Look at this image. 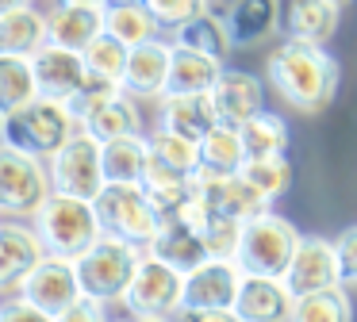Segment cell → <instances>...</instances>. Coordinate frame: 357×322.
Masks as SVG:
<instances>
[{"mask_svg":"<svg viewBox=\"0 0 357 322\" xmlns=\"http://www.w3.org/2000/svg\"><path fill=\"white\" fill-rule=\"evenodd\" d=\"M31 227L43 238V250L50 257H66V261H77L104 234L93 199L66 196V192H50L43 199V207L31 215Z\"/></svg>","mask_w":357,"mask_h":322,"instance_id":"obj_2","label":"cell"},{"mask_svg":"<svg viewBox=\"0 0 357 322\" xmlns=\"http://www.w3.org/2000/svg\"><path fill=\"white\" fill-rule=\"evenodd\" d=\"M342 23V4L331 0H288L284 15H280V35L292 43H311V46H326L338 35Z\"/></svg>","mask_w":357,"mask_h":322,"instance_id":"obj_21","label":"cell"},{"mask_svg":"<svg viewBox=\"0 0 357 322\" xmlns=\"http://www.w3.org/2000/svg\"><path fill=\"white\" fill-rule=\"evenodd\" d=\"M104 12L108 8H81V4H54L47 8V35L54 46L66 50H85L96 35L104 31Z\"/></svg>","mask_w":357,"mask_h":322,"instance_id":"obj_25","label":"cell"},{"mask_svg":"<svg viewBox=\"0 0 357 322\" xmlns=\"http://www.w3.org/2000/svg\"><path fill=\"white\" fill-rule=\"evenodd\" d=\"M169 66H173V38H154V43H142L131 50L127 61V73L119 89L127 96L142 100H162L165 96V81H169Z\"/></svg>","mask_w":357,"mask_h":322,"instance_id":"obj_17","label":"cell"},{"mask_svg":"<svg viewBox=\"0 0 357 322\" xmlns=\"http://www.w3.org/2000/svg\"><path fill=\"white\" fill-rule=\"evenodd\" d=\"M265 81L280 100L300 115H319L334 104L342 84V66L326 46L311 43H284L265 58Z\"/></svg>","mask_w":357,"mask_h":322,"instance_id":"obj_1","label":"cell"},{"mask_svg":"<svg viewBox=\"0 0 357 322\" xmlns=\"http://www.w3.org/2000/svg\"><path fill=\"white\" fill-rule=\"evenodd\" d=\"M62 4H81V8H108V0H62Z\"/></svg>","mask_w":357,"mask_h":322,"instance_id":"obj_45","label":"cell"},{"mask_svg":"<svg viewBox=\"0 0 357 322\" xmlns=\"http://www.w3.org/2000/svg\"><path fill=\"white\" fill-rule=\"evenodd\" d=\"M177 322H238L231 311H181Z\"/></svg>","mask_w":357,"mask_h":322,"instance_id":"obj_43","label":"cell"},{"mask_svg":"<svg viewBox=\"0 0 357 322\" xmlns=\"http://www.w3.org/2000/svg\"><path fill=\"white\" fill-rule=\"evenodd\" d=\"M142 192L150 196L154 211L162 215V222H165V219H177L188 207V199L196 196V176L165 165L162 158L150 153V165H146V173H142Z\"/></svg>","mask_w":357,"mask_h":322,"instance_id":"obj_24","label":"cell"},{"mask_svg":"<svg viewBox=\"0 0 357 322\" xmlns=\"http://www.w3.org/2000/svg\"><path fill=\"white\" fill-rule=\"evenodd\" d=\"M292 291L277 276H242L231 314L238 322H288L292 319Z\"/></svg>","mask_w":357,"mask_h":322,"instance_id":"obj_19","label":"cell"},{"mask_svg":"<svg viewBox=\"0 0 357 322\" xmlns=\"http://www.w3.org/2000/svg\"><path fill=\"white\" fill-rule=\"evenodd\" d=\"M135 322H177V319H135Z\"/></svg>","mask_w":357,"mask_h":322,"instance_id":"obj_46","label":"cell"},{"mask_svg":"<svg viewBox=\"0 0 357 322\" xmlns=\"http://www.w3.org/2000/svg\"><path fill=\"white\" fill-rule=\"evenodd\" d=\"M24 4H35V0H0V15L16 12V8H24Z\"/></svg>","mask_w":357,"mask_h":322,"instance_id":"obj_44","label":"cell"},{"mask_svg":"<svg viewBox=\"0 0 357 322\" xmlns=\"http://www.w3.org/2000/svg\"><path fill=\"white\" fill-rule=\"evenodd\" d=\"M288 322H354L349 288L338 284V288H323V291H311V296H300L292 303V319Z\"/></svg>","mask_w":357,"mask_h":322,"instance_id":"obj_32","label":"cell"},{"mask_svg":"<svg viewBox=\"0 0 357 322\" xmlns=\"http://www.w3.org/2000/svg\"><path fill=\"white\" fill-rule=\"evenodd\" d=\"M142 257H146V250L123 242V238L100 234L77 261H73V265H77L81 291L100 299V303H119L127 284L135 280V268H139Z\"/></svg>","mask_w":357,"mask_h":322,"instance_id":"obj_6","label":"cell"},{"mask_svg":"<svg viewBox=\"0 0 357 322\" xmlns=\"http://www.w3.org/2000/svg\"><path fill=\"white\" fill-rule=\"evenodd\" d=\"M280 15H284V0H231L223 23L234 50H254V46L269 43L280 31Z\"/></svg>","mask_w":357,"mask_h":322,"instance_id":"obj_18","label":"cell"},{"mask_svg":"<svg viewBox=\"0 0 357 322\" xmlns=\"http://www.w3.org/2000/svg\"><path fill=\"white\" fill-rule=\"evenodd\" d=\"M43 257L47 250L31 219H0V296H16Z\"/></svg>","mask_w":357,"mask_h":322,"instance_id":"obj_14","label":"cell"},{"mask_svg":"<svg viewBox=\"0 0 357 322\" xmlns=\"http://www.w3.org/2000/svg\"><path fill=\"white\" fill-rule=\"evenodd\" d=\"M47 169H50L54 192H66V196L96 199L100 188L108 184V176H104V142L93 138L89 130H77V135L47 161Z\"/></svg>","mask_w":357,"mask_h":322,"instance_id":"obj_10","label":"cell"},{"mask_svg":"<svg viewBox=\"0 0 357 322\" xmlns=\"http://www.w3.org/2000/svg\"><path fill=\"white\" fill-rule=\"evenodd\" d=\"M219 123L215 104H211V92H188V96H162L158 100V123L154 127L177 130V135L204 142L208 130Z\"/></svg>","mask_w":357,"mask_h":322,"instance_id":"obj_23","label":"cell"},{"mask_svg":"<svg viewBox=\"0 0 357 322\" xmlns=\"http://www.w3.org/2000/svg\"><path fill=\"white\" fill-rule=\"evenodd\" d=\"M112 322H116V319H112ZM127 322H135V319H127Z\"/></svg>","mask_w":357,"mask_h":322,"instance_id":"obj_51","label":"cell"},{"mask_svg":"<svg viewBox=\"0 0 357 322\" xmlns=\"http://www.w3.org/2000/svg\"><path fill=\"white\" fill-rule=\"evenodd\" d=\"M146 138H150V153H154V158H162L165 165L181 169V173H188V176H196L204 169L200 142H192V138L177 135V130H165V127H154Z\"/></svg>","mask_w":357,"mask_h":322,"instance_id":"obj_37","label":"cell"},{"mask_svg":"<svg viewBox=\"0 0 357 322\" xmlns=\"http://www.w3.org/2000/svg\"><path fill=\"white\" fill-rule=\"evenodd\" d=\"M50 43L47 35V12L35 4H24L16 12L0 15V54L12 58H35Z\"/></svg>","mask_w":357,"mask_h":322,"instance_id":"obj_26","label":"cell"},{"mask_svg":"<svg viewBox=\"0 0 357 322\" xmlns=\"http://www.w3.org/2000/svg\"><path fill=\"white\" fill-rule=\"evenodd\" d=\"M169 38H173V46H185V50H196V54H211V58H219V61H227V54L234 50L223 15L211 12V8L200 15H192V20L181 23V27H173Z\"/></svg>","mask_w":357,"mask_h":322,"instance_id":"obj_28","label":"cell"},{"mask_svg":"<svg viewBox=\"0 0 357 322\" xmlns=\"http://www.w3.org/2000/svg\"><path fill=\"white\" fill-rule=\"evenodd\" d=\"M338 284H342V268H338L334 238L303 234L300 250H296L292 265H288V273H284V288L292 291V299L323 291V288H338Z\"/></svg>","mask_w":357,"mask_h":322,"instance_id":"obj_12","label":"cell"},{"mask_svg":"<svg viewBox=\"0 0 357 322\" xmlns=\"http://www.w3.org/2000/svg\"><path fill=\"white\" fill-rule=\"evenodd\" d=\"M150 165V138L123 135L104 142V176L112 184H142V173Z\"/></svg>","mask_w":357,"mask_h":322,"instance_id":"obj_29","label":"cell"},{"mask_svg":"<svg viewBox=\"0 0 357 322\" xmlns=\"http://www.w3.org/2000/svg\"><path fill=\"white\" fill-rule=\"evenodd\" d=\"M196 196L215 215H227V219H238V222H246L273 207L242 173H211V169H200L196 173Z\"/></svg>","mask_w":357,"mask_h":322,"instance_id":"obj_13","label":"cell"},{"mask_svg":"<svg viewBox=\"0 0 357 322\" xmlns=\"http://www.w3.org/2000/svg\"><path fill=\"white\" fill-rule=\"evenodd\" d=\"M242 276L246 273L238 261H204L200 268L185 273V311H231Z\"/></svg>","mask_w":357,"mask_h":322,"instance_id":"obj_15","label":"cell"},{"mask_svg":"<svg viewBox=\"0 0 357 322\" xmlns=\"http://www.w3.org/2000/svg\"><path fill=\"white\" fill-rule=\"evenodd\" d=\"M211 104H215L219 123L242 127L257 112H265V84L257 81V73H246V69H223V77L211 89Z\"/></svg>","mask_w":357,"mask_h":322,"instance_id":"obj_20","label":"cell"},{"mask_svg":"<svg viewBox=\"0 0 357 322\" xmlns=\"http://www.w3.org/2000/svg\"><path fill=\"white\" fill-rule=\"evenodd\" d=\"M100 230L112 238H123V242L146 250L154 242V234L162 230V215L154 211L150 196L142 192V184H104L100 196L93 199Z\"/></svg>","mask_w":357,"mask_h":322,"instance_id":"obj_7","label":"cell"},{"mask_svg":"<svg viewBox=\"0 0 357 322\" xmlns=\"http://www.w3.org/2000/svg\"><path fill=\"white\" fill-rule=\"evenodd\" d=\"M70 112L77 119L81 130H89L100 142H112V138L123 135H142V112L139 100L127 96L119 84H108L100 77H89L85 89L70 100Z\"/></svg>","mask_w":357,"mask_h":322,"instance_id":"obj_5","label":"cell"},{"mask_svg":"<svg viewBox=\"0 0 357 322\" xmlns=\"http://www.w3.org/2000/svg\"><path fill=\"white\" fill-rule=\"evenodd\" d=\"M31 66H35V81H39V96L62 100V104H70L89 81L85 54L66 50V46H54V43L43 46V50L31 58Z\"/></svg>","mask_w":357,"mask_h":322,"instance_id":"obj_16","label":"cell"},{"mask_svg":"<svg viewBox=\"0 0 357 322\" xmlns=\"http://www.w3.org/2000/svg\"><path fill=\"white\" fill-rule=\"evenodd\" d=\"M77 119H73L70 104L62 100H31L27 107L4 115V130H0V142L12 146V150H24L31 158L50 161L73 135H77Z\"/></svg>","mask_w":357,"mask_h":322,"instance_id":"obj_3","label":"cell"},{"mask_svg":"<svg viewBox=\"0 0 357 322\" xmlns=\"http://www.w3.org/2000/svg\"><path fill=\"white\" fill-rule=\"evenodd\" d=\"M0 303H4V299H0Z\"/></svg>","mask_w":357,"mask_h":322,"instance_id":"obj_52","label":"cell"},{"mask_svg":"<svg viewBox=\"0 0 357 322\" xmlns=\"http://www.w3.org/2000/svg\"><path fill=\"white\" fill-rule=\"evenodd\" d=\"M0 130H4V112H0Z\"/></svg>","mask_w":357,"mask_h":322,"instance_id":"obj_50","label":"cell"},{"mask_svg":"<svg viewBox=\"0 0 357 322\" xmlns=\"http://www.w3.org/2000/svg\"><path fill=\"white\" fill-rule=\"evenodd\" d=\"M16 296L58 319V314H62L66 307L77 303L85 291H81V280H77V265L66 261V257H50V253H47V257L31 268V276L20 284Z\"/></svg>","mask_w":357,"mask_h":322,"instance_id":"obj_11","label":"cell"},{"mask_svg":"<svg viewBox=\"0 0 357 322\" xmlns=\"http://www.w3.org/2000/svg\"><path fill=\"white\" fill-rule=\"evenodd\" d=\"M146 253L158 261H165V265L177 268V273H192L204 261H211L204 234L196 227H188L185 219H165L162 230L154 234V242L146 245Z\"/></svg>","mask_w":357,"mask_h":322,"instance_id":"obj_22","label":"cell"},{"mask_svg":"<svg viewBox=\"0 0 357 322\" xmlns=\"http://www.w3.org/2000/svg\"><path fill=\"white\" fill-rule=\"evenodd\" d=\"M119 303L127 307L131 319H177L185 311V273L146 253Z\"/></svg>","mask_w":357,"mask_h":322,"instance_id":"obj_9","label":"cell"},{"mask_svg":"<svg viewBox=\"0 0 357 322\" xmlns=\"http://www.w3.org/2000/svg\"><path fill=\"white\" fill-rule=\"evenodd\" d=\"M104 31H112V35H116L119 43H127L131 50L165 35V27L154 20V12H150L146 4H108V12H104Z\"/></svg>","mask_w":357,"mask_h":322,"instance_id":"obj_30","label":"cell"},{"mask_svg":"<svg viewBox=\"0 0 357 322\" xmlns=\"http://www.w3.org/2000/svg\"><path fill=\"white\" fill-rule=\"evenodd\" d=\"M142 4L154 12V20L162 23L165 31H173V27H181V23H188L192 15L208 12L211 0H142Z\"/></svg>","mask_w":357,"mask_h":322,"instance_id":"obj_39","label":"cell"},{"mask_svg":"<svg viewBox=\"0 0 357 322\" xmlns=\"http://www.w3.org/2000/svg\"><path fill=\"white\" fill-rule=\"evenodd\" d=\"M31 100H39V81H35L31 58L0 54V112L12 115L20 107H27Z\"/></svg>","mask_w":357,"mask_h":322,"instance_id":"obj_31","label":"cell"},{"mask_svg":"<svg viewBox=\"0 0 357 322\" xmlns=\"http://www.w3.org/2000/svg\"><path fill=\"white\" fill-rule=\"evenodd\" d=\"M300 242H303L300 227L269 207V211L242 222V242L234 261L242 265L246 276H277V280H284Z\"/></svg>","mask_w":357,"mask_h":322,"instance_id":"obj_4","label":"cell"},{"mask_svg":"<svg viewBox=\"0 0 357 322\" xmlns=\"http://www.w3.org/2000/svg\"><path fill=\"white\" fill-rule=\"evenodd\" d=\"M227 61L211 58V54H196L185 46H173V66L169 81H165V96H188V92H211L215 81L223 77Z\"/></svg>","mask_w":357,"mask_h":322,"instance_id":"obj_27","label":"cell"},{"mask_svg":"<svg viewBox=\"0 0 357 322\" xmlns=\"http://www.w3.org/2000/svg\"><path fill=\"white\" fill-rule=\"evenodd\" d=\"M200 158H204V169H211V173H238L246 165L242 130L227 127V123H215L208 130V138L200 142Z\"/></svg>","mask_w":357,"mask_h":322,"instance_id":"obj_34","label":"cell"},{"mask_svg":"<svg viewBox=\"0 0 357 322\" xmlns=\"http://www.w3.org/2000/svg\"><path fill=\"white\" fill-rule=\"evenodd\" d=\"M81 54H85L89 77H100V81H108V84H123L127 61H131V46L119 43L112 31H100Z\"/></svg>","mask_w":357,"mask_h":322,"instance_id":"obj_35","label":"cell"},{"mask_svg":"<svg viewBox=\"0 0 357 322\" xmlns=\"http://www.w3.org/2000/svg\"><path fill=\"white\" fill-rule=\"evenodd\" d=\"M204 242H208V253L219 261H234L238 257V242H242V222L238 219H227V215H215L204 222Z\"/></svg>","mask_w":357,"mask_h":322,"instance_id":"obj_38","label":"cell"},{"mask_svg":"<svg viewBox=\"0 0 357 322\" xmlns=\"http://www.w3.org/2000/svg\"><path fill=\"white\" fill-rule=\"evenodd\" d=\"M50 192L47 161L0 142V219H31Z\"/></svg>","mask_w":357,"mask_h":322,"instance_id":"obj_8","label":"cell"},{"mask_svg":"<svg viewBox=\"0 0 357 322\" xmlns=\"http://www.w3.org/2000/svg\"><path fill=\"white\" fill-rule=\"evenodd\" d=\"M242 146L246 158H277L288 153V123L277 112H257L250 123H242Z\"/></svg>","mask_w":357,"mask_h":322,"instance_id":"obj_33","label":"cell"},{"mask_svg":"<svg viewBox=\"0 0 357 322\" xmlns=\"http://www.w3.org/2000/svg\"><path fill=\"white\" fill-rule=\"evenodd\" d=\"M0 322H58V319L47 314V311H39V307L27 303V299L8 296L4 303H0Z\"/></svg>","mask_w":357,"mask_h":322,"instance_id":"obj_41","label":"cell"},{"mask_svg":"<svg viewBox=\"0 0 357 322\" xmlns=\"http://www.w3.org/2000/svg\"><path fill=\"white\" fill-rule=\"evenodd\" d=\"M108 4H142V0H108Z\"/></svg>","mask_w":357,"mask_h":322,"instance_id":"obj_47","label":"cell"},{"mask_svg":"<svg viewBox=\"0 0 357 322\" xmlns=\"http://www.w3.org/2000/svg\"><path fill=\"white\" fill-rule=\"evenodd\" d=\"M238 173L246 176L269 204H277V199L292 188V161H288V153H277V158H246V165H242Z\"/></svg>","mask_w":357,"mask_h":322,"instance_id":"obj_36","label":"cell"},{"mask_svg":"<svg viewBox=\"0 0 357 322\" xmlns=\"http://www.w3.org/2000/svg\"><path fill=\"white\" fill-rule=\"evenodd\" d=\"M334 250H338V268H342V284L357 288V227H346L334 238Z\"/></svg>","mask_w":357,"mask_h":322,"instance_id":"obj_40","label":"cell"},{"mask_svg":"<svg viewBox=\"0 0 357 322\" xmlns=\"http://www.w3.org/2000/svg\"><path fill=\"white\" fill-rule=\"evenodd\" d=\"M211 4H231V0H211Z\"/></svg>","mask_w":357,"mask_h":322,"instance_id":"obj_49","label":"cell"},{"mask_svg":"<svg viewBox=\"0 0 357 322\" xmlns=\"http://www.w3.org/2000/svg\"><path fill=\"white\" fill-rule=\"evenodd\" d=\"M331 4H342V8H346V4H349V0H331Z\"/></svg>","mask_w":357,"mask_h":322,"instance_id":"obj_48","label":"cell"},{"mask_svg":"<svg viewBox=\"0 0 357 322\" xmlns=\"http://www.w3.org/2000/svg\"><path fill=\"white\" fill-rule=\"evenodd\" d=\"M58 322H112V319H108V303H100L93 296H81L73 307H66L58 314Z\"/></svg>","mask_w":357,"mask_h":322,"instance_id":"obj_42","label":"cell"}]
</instances>
